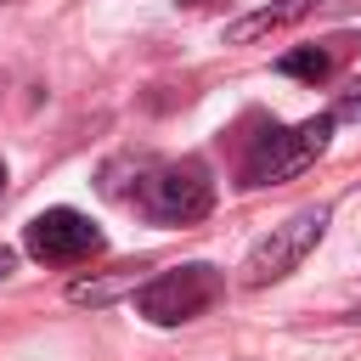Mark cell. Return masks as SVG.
Wrapping results in <instances>:
<instances>
[{"label":"cell","instance_id":"obj_12","mask_svg":"<svg viewBox=\"0 0 361 361\" xmlns=\"http://www.w3.org/2000/svg\"><path fill=\"white\" fill-rule=\"evenodd\" d=\"M0 192H6V158H0Z\"/></svg>","mask_w":361,"mask_h":361},{"label":"cell","instance_id":"obj_5","mask_svg":"<svg viewBox=\"0 0 361 361\" xmlns=\"http://www.w3.org/2000/svg\"><path fill=\"white\" fill-rule=\"evenodd\" d=\"M102 226L79 209H45L23 226V248L39 259V265H79L90 254H102Z\"/></svg>","mask_w":361,"mask_h":361},{"label":"cell","instance_id":"obj_2","mask_svg":"<svg viewBox=\"0 0 361 361\" xmlns=\"http://www.w3.org/2000/svg\"><path fill=\"white\" fill-rule=\"evenodd\" d=\"M135 203L147 220L158 226H197L214 209V180L197 158H175V164H152L147 180L135 186Z\"/></svg>","mask_w":361,"mask_h":361},{"label":"cell","instance_id":"obj_3","mask_svg":"<svg viewBox=\"0 0 361 361\" xmlns=\"http://www.w3.org/2000/svg\"><path fill=\"white\" fill-rule=\"evenodd\" d=\"M322 231H327V209H322V203L293 209L282 226H271V231L248 248V259H243V288H271V282H282L288 271H299L305 254L322 243Z\"/></svg>","mask_w":361,"mask_h":361},{"label":"cell","instance_id":"obj_9","mask_svg":"<svg viewBox=\"0 0 361 361\" xmlns=\"http://www.w3.org/2000/svg\"><path fill=\"white\" fill-rule=\"evenodd\" d=\"M333 118H361V79H350V85H344V96H338Z\"/></svg>","mask_w":361,"mask_h":361},{"label":"cell","instance_id":"obj_1","mask_svg":"<svg viewBox=\"0 0 361 361\" xmlns=\"http://www.w3.org/2000/svg\"><path fill=\"white\" fill-rule=\"evenodd\" d=\"M333 113H316V118H305V124H293V130H265V135H254L248 141V152H243V186H282V180H293V175H305L322 152H327V141H333Z\"/></svg>","mask_w":361,"mask_h":361},{"label":"cell","instance_id":"obj_4","mask_svg":"<svg viewBox=\"0 0 361 361\" xmlns=\"http://www.w3.org/2000/svg\"><path fill=\"white\" fill-rule=\"evenodd\" d=\"M220 293H226V276L214 265H175V271H158L152 282L135 288V310L158 327H180V322L203 316Z\"/></svg>","mask_w":361,"mask_h":361},{"label":"cell","instance_id":"obj_6","mask_svg":"<svg viewBox=\"0 0 361 361\" xmlns=\"http://www.w3.org/2000/svg\"><path fill=\"white\" fill-rule=\"evenodd\" d=\"M361 39H350V34H338V39H322V45H293L288 56H276V73H288V79H305V85H322V79H333V68L355 51Z\"/></svg>","mask_w":361,"mask_h":361},{"label":"cell","instance_id":"obj_11","mask_svg":"<svg viewBox=\"0 0 361 361\" xmlns=\"http://www.w3.org/2000/svg\"><path fill=\"white\" fill-rule=\"evenodd\" d=\"M180 6H192V11H197V6H214V0H180Z\"/></svg>","mask_w":361,"mask_h":361},{"label":"cell","instance_id":"obj_7","mask_svg":"<svg viewBox=\"0 0 361 361\" xmlns=\"http://www.w3.org/2000/svg\"><path fill=\"white\" fill-rule=\"evenodd\" d=\"M316 6L322 0H276V6H259V11H248V17H237L226 28V45H259V39L282 34V28H293L299 17H310Z\"/></svg>","mask_w":361,"mask_h":361},{"label":"cell","instance_id":"obj_13","mask_svg":"<svg viewBox=\"0 0 361 361\" xmlns=\"http://www.w3.org/2000/svg\"><path fill=\"white\" fill-rule=\"evenodd\" d=\"M0 6H6V0H0Z\"/></svg>","mask_w":361,"mask_h":361},{"label":"cell","instance_id":"obj_8","mask_svg":"<svg viewBox=\"0 0 361 361\" xmlns=\"http://www.w3.org/2000/svg\"><path fill=\"white\" fill-rule=\"evenodd\" d=\"M135 288H141V271H124V276H102V282H73L68 299H73V305H107V299L135 293Z\"/></svg>","mask_w":361,"mask_h":361},{"label":"cell","instance_id":"obj_10","mask_svg":"<svg viewBox=\"0 0 361 361\" xmlns=\"http://www.w3.org/2000/svg\"><path fill=\"white\" fill-rule=\"evenodd\" d=\"M11 271H17V254H11V248H0V276H11Z\"/></svg>","mask_w":361,"mask_h":361}]
</instances>
